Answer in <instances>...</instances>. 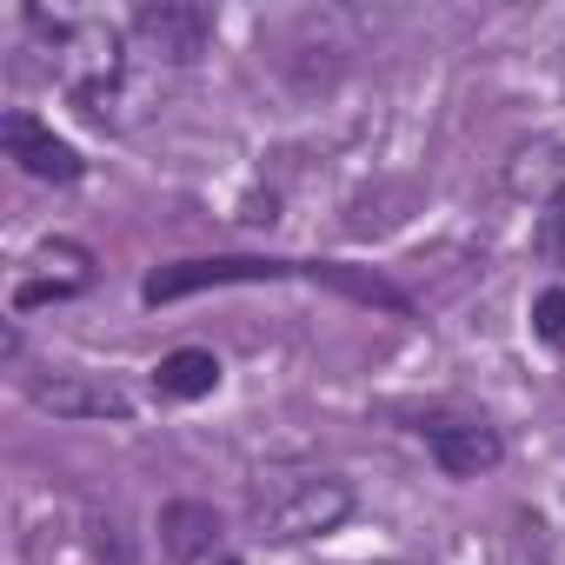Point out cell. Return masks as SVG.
Returning a JSON list of instances; mask_svg holds the SVG:
<instances>
[{
  "mask_svg": "<svg viewBox=\"0 0 565 565\" xmlns=\"http://www.w3.org/2000/svg\"><path fill=\"white\" fill-rule=\"evenodd\" d=\"M246 519L266 545H307V539H327L353 519V486L333 472H294V479L259 486Z\"/></svg>",
  "mask_w": 565,
  "mask_h": 565,
  "instance_id": "cell-1",
  "label": "cell"
},
{
  "mask_svg": "<svg viewBox=\"0 0 565 565\" xmlns=\"http://www.w3.org/2000/svg\"><path fill=\"white\" fill-rule=\"evenodd\" d=\"M419 439L439 459V472H452V479H479V472H492L505 459V439L486 419H459V413H433L419 426Z\"/></svg>",
  "mask_w": 565,
  "mask_h": 565,
  "instance_id": "cell-2",
  "label": "cell"
},
{
  "mask_svg": "<svg viewBox=\"0 0 565 565\" xmlns=\"http://www.w3.org/2000/svg\"><path fill=\"white\" fill-rule=\"evenodd\" d=\"M287 273H307V266H287V259H180V266L147 273L140 300L160 307V300H180V294H200V287H233V279H287Z\"/></svg>",
  "mask_w": 565,
  "mask_h": 565,
  "instance_id": "cell-3",
  "label": "cell"
},
{
  "mask_svg": "<svg viewBox=\"0 0 565 565\" xmlns=\"http://www.w3.org/2000/svg\"><path fill=\"white\" fill-rule=\"evenodd\" d=\"M21 386H28V399H34L41 413H54V419H127V413H134L127 393H120L114 380H94V373H54V380L28 373Z\"/></svg>",
  "mask_w": 565,
  "mask_h": 565,
  "instance_id": "cell-4",
  "label": "cell"
},
{
  "mask_svg": "<svg viewBox=\"0 0 565 565\" xmlns=\"http://www.w3.org/2000/svg\"><path fill=\"white\" fill-rule=\"evenodd\" d=\"M134 34L147 41L153 61L186 67V61L206 54V41H213V14H206V8H186V0H160V8H140V14H134Z\"/></svg>",
  "mask_w": 565,
  "mask_h": 565,
  "instance_id": "cell-5",
  "label": "cell"
},
{
  "mask_svg": "<svg viewBox=\"0 0 565 565\" xmlns=\"http://www.w3.org/2000/svg\"><path fill=\"white\" fill-rule=\"evenodd\" d=\"M0 147H8V160H14L21 173H34V180H54V186L81 180V153H74L54 127H41L34 114H21V107L0 120Z\"/></svg>",
  "mask_w": 565,
  "mask_h": 565,
  "instance_id": "cell-6",
  "label": "cell"
},
{
  "mask_svg": "<svg viewBox=\"0 0 565 565\" xmlns=\"http://www.w3.org/2000/svg\"><path fill=\"white\" fill-rule=\"evenodd\" d=\"M34 266H54V279H21V294H14V307L28 313V307H47V300H74L81 287H87V246H74V239H54V246H41L34 253Z\"/></svg>",
  "mask_w": 565,
  "mask_h": 565,
  "instance_id": "cell-7",
  "label": "cell"
},
{
  "mask_svg": "<svg viewBox=\"0 0 565 565\" xmlns=\"http://www.w3.org/2000/svg\"><path fill=\"white\" fill-rule=\"evenodd\" d=\"M160 545H167V558H180V565L213 558V545H220V512L200 505V499H173V505L160 512Z\"/></svg>",
  "mask_w": 565,
  "mask_h": 565,
  "instance_id": "cell-8",
  "label": "cell"
},
{
  "mask_svg": "<svg viewBox=\"0 0 565 565\" xmlns=\"http://www.w3.org/2000/svg\"><path fill=\"white\" fill-rule=\"evenodd\" d=\"M213 386H220V360L206 347H180V353H167L153 366V393L160 399H206Z\"/></svg>",
  "mask_w": 565,
  "mask_h": 565,
  "instance_id": "cell-9",
  "label": "cell"
},
{
  "mask_svg": "<svg viewBox=\"0 0 565 565\" xmlns=\"http://www.w3.org/2000/svg\"><path fill=\"white\" fill-rule=\"evenodd\" d=\"M532 333H539L545 347H565V287H545V294L532 300Z\"/></svg>",
  "mask_w": 565,
  "mask_h": 565,
  "instance_id": "cell-10",
  "label": "cell"
},
{
  "mask_svg": "<svg viewBox=\"0 0 565 565\" xmlns=\"http://www.w3.org/2000/svg\"><path fill=\"white\" fill-rule=\"evenodd\" d=\"M539 239H545V253H565V180H558V193L545 200V220H539Z\"/></svg>",
  "mask_w": 565,
  "mask_h": 565,
  "instance_id": "cell-11",
  "label": "cell"
},
{
  "mask_svg": "<svg viewBox=\"0 0 565 565\" xmlns=\"http://www.w3.org/2000/svg\"><path fill=\"white\" fill-rule=\"evenodd\" d=\"M220 565H239V558H220Z\"/></svg>",
  "mask_w": 565,
  "mask_h": 565,
  "instance_id": "cell-12",
  "label": "cell"
}]
</instances>
